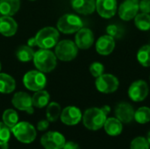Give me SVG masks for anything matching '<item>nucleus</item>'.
I'll use <instances>...</instances> for the list:
<instances>
[{"instance_id": "1", "label": "nucleus", "mask_w": 150, "mask_h": 149, "mask_svg": "<svg viewBox=\"0 0 150 149\" xmlns=\"http://www.w3.org/2000/svg\"><path fill=\"white\" fill-rule=\"evenodd\" d=\"M33 63L37 69L42 73H47L54 69L56 67V55L49 49L40 48L34 53Z\"/></svg>"}, {"instance_id": "2", "label": "nucleus", "mask_w": 150, "mask_h": 149, "mask_svg": "<svg viewBox=\"0 0 150 149\" xmlns=\"http://www.w3.org/2000/svg\"><path fill=\"white\" fill-rule=\"evenodd\" d=\"M82 119L86 128L91 131H98L104 126L107 115L101 108L93 107L86 110Z\"/></svg>"}, {"instance_id": "3", "label": "nucleus", "mask_w": 150, "mask_h": 149, "mask_svg": "<svg viewBox=\"0 0 150 149\" xmlns=\"http://www.w3.org/2000/svg\"><path fill=\"white\" fill-rule=\"evenodd\" d=\"M58 39L59 32L52 26H47L37 32L35 36L36 46L43 49H49L56 45Z\"/></svg>"}, {"instance_id": "4", "label": "nucleus", "mask_w": 150, "mask_h": 149, "mask_svg": "<svg viewBox=\"0 0 150 149\" xmlns=\"http://www.w3.org/2000/svg\"><path fill=\"white\" fill-rule=\"evenodd\" d=\"M82 19L74 14H65L62 16L57 22V28L65 34L76 32L83 27Z\"/></svg>"}, {"instance_id": "5", "label": "nucleus", "mask_w": 150, "mask_h": 149, "mask_svg": "<svg viewBox=\"0 0 150 149\" xmlns=\"http://www.w3.org/2000/svg\"><path fill=\"white\" fill-rule=\"evenodd\" d=\"M54 53L59 60L63 61H69L76 57L78 47L72 40H64L57 43Z\"/></svg>"}, {"instance_id": "6", "label": "nucleus", "mask_w": 150, "mask_h": 149, "mask_svg": "<svg viewBox=\"0 0 150 149\" xmlns=\"http://www.w3.org/2000/svg\"><path fill=\"white\" fill-rule=\"evenodd\" d=\"M11 130L17 140L22 143H32L36 138L35 128L28 122H19Z\"/></svg>"}, {"instance_id": "7", "label": "nucleus", "mask_w": 150, "mask_h": 149, "mask_svg": "<svg viewBox=\"0 0 150 149\" xmlns=\"http://www.w3.org/2000/svg\"><path fill=\"white\" fill-rule=\"evenodd\" d=\"M23 83L25 87L29 90L38 91L44 89L47 83V79L42 72L31 70L24 76Z\"/></svg>"}, {"instance_id": "8", "label": "nucleus", "mask_w": 150, "mask_h": 149, "mask_svg": "<svg viewBox=\"0 0 150 149\" xmlns=\"http://www.w3.org/2000/svg\"><path fill=\"white\" fill-rule=\"evenodd\" d=\"M95 85L97 90L104 94H110L115 92L119 86V79L112 74H103L100 76L97 77Z\"/></svg>"}, {"instance_id": "9", "label": "nucleus", "mask_w": 150, "mask_h": 149, "mask_svg": "<svg viewBox=\"0 0 150 149\" xmlns=\"http://www.w3.org/2000/svg\"><path fill=\"white\" fill-rule=\"evenodd\" d=\"M149 88L148 83L143 80L134 82L128 89V97L134 102H142L145 100L149 95Z\"/></svg>"}, {"instance_id": "10", "label": "nucleus", "mask_w": 150, "mask_h": 149, "mask_svg": "<svg viewBox=\"0 0 150 149\" xmlns=\"http://www.w3.org/2000/svg\"><path fill=\"white\" fill-rule=\"evenodd\" d=\"M65 143L64 136L58 132H48L40 139V144L46 149H62Z\"/></svg>"}, {"instance_id": "11", "label": "nucleus", "mask_w": 150, "mask_h": 149, "mask_svg": "<svg viewBox=\"0 0 150 149\" xmlns=\"http://www.w3.org/2000/svg\"><path fill=\"white\" fill-rule=\"evenodd\" d=\"M139 1L138 0H125L118 8L120 18L124 21H129L138 14Z\"/></svg>"}, {"instance_id": "12", "label": "nucleus", "mask_w": 150, "mask_h": 149, "mask_svg": "<svg viewBox=\"0 0 150 149\" xmlns=\"http://www.w3.org/2000/svg\"><path fill=\"white\" fill-rule=\"evenodd\" d=\"M96 10L100 17L111 18L118 11L117 0H96Z\"/></svg>"}, {"instance_id": "13", "label": "nucleus", "mask_w": 150, "mask_h": 149, "mask_svg": "<svg viewBox=\"0 0 150 149\" xmlns=\"http://www.w3.org/2000/svg\"><path fill=\"white\" fill-rule=\"evenodd\" d=\"M11 103L14 105V107L17 108L18 110L26 112L29 114L33 113V105L32 97L25 92L19 91L14 94Z\"/></svg>"}, {"instance_id": "14", "label": "nucleus", "mask_w": 150, "mask_h": 149, "mask_svg": "<svg viewBox=\"0 0 150 149\" xmlns=\"http://www.w3.org/2000/svg\"><path fill=\"white\" fill-rule=\"evenodd\" d=\"M60 117L63 124L67 126H75L81 121L83 115L80 109H78L77 107L68 106L63 109V111L61 112Z\"/></svg>"}, {"instance_id": "15", "label": "nucleus", "mask_w": 150, "mask_h": 149, "mask_svg": "<svg viewBox=\"0 0 150 149\" xmlns=\"http://www.w3.org/2000/svg\"><path fill=\"white\" fill-rule=\"evenodd\" d=\"M75 43L80 49H88L94 43V34L89 28L82 27L76 32L75 37Z\"/></svg>"}, {"instance_id": "16", "label": "nucleus", "mask_w": 150, "mask_h": 149, "mask_svg": "<svg viewBox=\"0 0 150 149\" xmlns=\"http://www.w3.org/2000/svg\"><path fill=\"white\" fill-rule=\"evenodd\" d=\"M134 107L127 102L120 103L115 108L116 118L124 124H128L134 119Z\"/></svg>"}, {"instance_id": "17", "label": "nucleus", "mask_w": 150, "mask_h": 149, "mask_svg": "<svg viewBox=\"0 0 150 149\" xmlns=\"http://www.w3.org/2000/svg\"><path fill=\"white\" fill-rule=\"evenodd\" d=\"M115 48V40L113 37L105 34L98 38L96 42V50L101 55H109Z\"/></svg>"}, {"instance_id": "18", "label": "nucleus", "mask_w": 150, "mask_h": 149, "mask_svg": "<svg viewBox=\"0 0 150 149\" xmlns=\"http://www.w3.org/2000/svg\"><path fill=\"white\" fill-rule=\"evenodd\" d=\"M72 8L78 13L89 15L96 10L95 0H71Z\"/></svg>"}, {"instance_id": "19", "label": "nucleus", "mask_w": 150, "mask_h": 149, "mask_svg": "<svg viewBox=\"0 0 150 149\" xmlns=\"http://www.w3.org/2000/svg\"><path fill=\"white\" fill-rule=\"evenodd\" d=\"M18 29L16 21L11 16L0 17V33L5 37L13 36Z\"/></svg>"}, {"instance_id": "20", "label": "nucleus", "mask_w": 150, "mask_h": 149, "mask_svg": "<svg viewBox=\"0 0 150 149\" xmlns=\"http://www.w3.org/2000/svg\"><path fill=\"white\" fill-rule=\"evenodd\" d=\"M20 7V0H0V13L3 16L14 15Z\"/></svg>"}, {"instance_id": "21", "label": "nucleus", "mask_w": 150, "mask_h": 149, "mask_svg": "<svg viewBox=\"0 0 150 149\" xmlns=\"http://www.w3.org/2000/svg\"><path fill=\"white\" fill-rule=\"evenodd\" d=\"M104 128L105 133L110 136H118L122 133L123 126L117 118H109L106 119Z\"/></svg>"}, {"instance_id": "22", "label": "nucleus", "mask_w": 150, "mask_h": 149, "mask_svg": "<svg viewBox=\"0 0 150 149\" xmlns=\"http://www.w3.org/2000/svg\"><path fill=\"white\" fill-rule=\"evenodd\" d=\"M16 87L15 80L9 75L0 73V93H11Z\"/></svg>"}, {"instance_id": "23", "label": "nucleus", "mask_w": 150, "mask_h": 149, "mask_svg": "<svg viewBox=\"0 0 150 149\" xmlns=\"http://www.w3.org/2000/svg\"><path fill=\"white\" fill-rule=\"evenodd\" d=\"M50 99L49 94L46 90H38L35 91L34 95L32 97L33 101V105L35 106L36 108H43L48 105Z\"/></svg>"}, {"instance_id": "24", "label": "nucleus", "mask_w": 150, "mask_h": 149, "mask_svg": "<svg viewBox=\"0 0 150 149\" xmlns=\"http://www.w3.org/2000/svg\"><path fill=\"white\" fill-rule=\"evenodd\" d=\"M134 25L141 31H149L150 29L149 13L141 12L134 17Z\"/></svg>"}, {"instance_id": "25", "label": "nucleus", "mask_w": 150, "mask_h": 149, "mask_svg": "<svg viewBox=\"0 0 150 149\" xmlns=\"http://www.w3.org/2000/svg\"><path fill=\"white\" fill-rule=\"evenodd\" d=\"M34 52L33 48L29 46H21L18 48L16 52V56L18 61L26 62L33 59Z\"/></svg>"}, {"instance_id": "26", "label": "nucleus", "mask_w": 150, "mask_h": 149, "mask_svg": "<svg viewBox=\"0 0 150 149\" xmlns=\"http://www.w3.org/2000/svg\"><path fill=\"white\" fill-rule=\"evenodd\" d=\"M137 60L142 66L146 68L150 67V45L142 46L138 50Z\"/></svg>"}, {"instance_id": "27", "label": "nucleus", "mask_w": 150, "mask_h": 149, "mask_svg": "<svg viewBox=\"0 0 150 149\" xmlns=\"http://www.w3.org/2000/svg\"><path fill=\"white\" fill-rule=\"evenodd\" d=\"M47 119L49 122H54L61 115V106L58 103L52 102L47 107Z\"/></svg>"}, {"instance_id": "28", "label": "nucleus", "mask_w": 150, "mask_h": 149, "mask_svg": "<svg viewBox=\"0 0 150 149\" xmlns=\"http://www.w3.org/2000/svg\"><path fill=\"white\" fill-rule=\"evenodd\" d=\"M18 116L17 112L12 109L5 110L3 113V122L10 128L11 129L14 127L18 122Z\"/></svg>"}, {"instance_id": "29", "label": "nucleus", "mask_w": 150, "mask_h": 149, "mask_svg": "<svg viewBox=\"0 0 150 149\" xmlns=\"http://www.w3.org/2000/svg\"><path fill=\"white\" fill-rule=\"evenodd\" d=\"M134 120L139 124H147L150 121V108L147 106L140 107L134 112Z\"/></svg>"}, {"instance_id": "30", "label": "nucleus", "mask_w": 150, "mask_h": 149, "mask_svg": "<svg viewBox=\"0 0 150 149\" xmlns=\"http://www.w3.org/2000/svg\"><path fill=\"white\" fill-rule=\"evenodd\" d=\"M10 137H11L10 128L4 122H0V147L3 149L7 148Z\"/></svg>"}, {"instance_id": "31", "label": "nucleus", "mask_w": 150, "mask_h": 149, "mask_svg": "<svg viewBox=\"0 0 150 149\" xmlns=\"http://www.w3.org/2000/svg\"><path fill=\"white\" fill-rule=\"evenodd\" d=\"M149 143L148 140L144 137L134 138L130 145V149H149Z\"/></svg>"}, {"instance_id": "32", "label": "nucleus", "mask_w": 150, "mask_h": 149, "mask_svg": "<svg viewBox=\"0 0 150 149\" xmlns=\"http://www.w3.org/2000/svg\"><path fill=\"white\" fill-rule=\"evenodd\" d=\"M104 71H105V67L100 62L95 61V62L91 63V66H90V72L96 78L100 76L101 75H103Z\"/></svg>"}, {"instance_id": "33", "label": "nucleus", "mask_w": 150, "mask_h": 149, "mask_svg": "<svg viewBox=\"0 0 150 149\" xmlns=\"http://www.w3.org/2000/svg\"><path fill=\"white\" fill-rule=\"evenodd\" d=\"M106 32H107L108 35L113 37L114 39L120 38L123 34V29L120 26H119L118 25H114V24L109 25L106 27Z\"/></svg>"}, {"instance_id": "34", "label": "nucleus", "mask_w": 150, "mask_h": 149, "mask_svg": "<svg viewBox=\"0 0 150 149\" xmlns=\"http://www.w3.org/2000/svg\"><path fill=\"white\" fill-rule=\"evenodd\" d=\"M139 9L141 12L150 13V0H141L139 2Z\"/></svg>"}, {"instance_id": "35", "label": "nucleus", "mask_w": 150, "mask_h": 149, "mask_svg": "<svg viewBox=\"0 0 150 149\" xmlns=\"http://www.w3.org/2000/svg\"><path fill=\"white\" fill-rule=\"evenodd\" d=\"M48 126H49V121L47 119H43V120H40L38 125H37V129L40 132H43V131H46L47 128H48Z\"/></svg>"}, {"instance_id": "36", "label": "nucleus", "mask_w": 150, "mask_h": 149, "mask_svg": "<svg viewBox=\"0 0 150 149\" xmlns=\"http://www.w3.org/2000/svg\"><path fill=\"white\" fill-rule=\"evenodd\" d=\"M62 149H80V147L77 143L73 142V141H69L66 142L64 147L62 148Z\"/></svg>"}, {"instance_id": "37", "label": "nucleus", "mask_w": 150, "mask_h": 149, "mask_svg": "<svg viewBox=\"0 0 150 149\" xmlns=\"http://www.w3.org/2000/svg\"><path fill=\"white\" fill-rule=\"evenodd\" d=\"M28 46L29 47H33V46H36V40H35V37L33 38H31L28 40Z\"/></svg>"}, {"instance_id": "38", "label": "nucleus", "mask_w": 150, "mask_h": 149, "mask_svg": "<svg viewBox=\"0 0 150 149\" xmlns=\"http://www.w3.org/2000/svg\"><path fill=\"white\" fill-rule=\"evenodd\" d=\"M101 109L103 110V112H105V113L106 115H107V114H108V113H109V112H111V108H110V107H109L108 105H105V106H103V107H102Z\"/></svg>"}, {"instance_id": "39", "label": "nucleus", "mask_w": 150, "mask_h": 149, "mask_svg": "<svg viewBox=\"0 0 150 149\" xmlns=\"http://www.w3.org/2000/svg\"><path fill=\"white\" fill-rule=\"evenodd\" d=\"M147 140H148V141H149V146H150V131H149V133H148V138H147Z\"/></svg>"}, {"instance_id": "40", "label": "nucleus", "mask_w": 150, "mask_h": 149, "mask_svg": "<svg viewBox=\"0 0 150 149\" xmlns=\"http://www.w3.org/2000/svg\"><path fill=\"white\" fill-rule=\"evenodd\" d=\"M1 68H2V66H1V62H0V71H1Z\"/></svg>"}, {"instance_id": "41", "label": "nucleus", "mask_w": 150, "mask_h": 149, "mask_svg": "<svg viewBox=\"0 0 150 149\" xmlns=\"http://www.w3.org/2000/svg\"><path fill=\"white\" fill-rule=\"evenodd\" d=\"M31 1H35V0H31Z\"/></svg>"}]
</instances>
